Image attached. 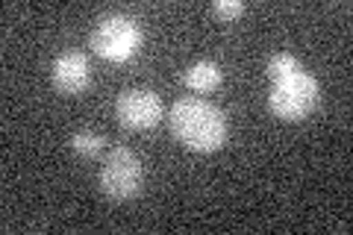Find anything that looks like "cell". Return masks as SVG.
<instances>
[{"label": "cell", "instance_id": "obj_1", "mask_svg": "<svg viewBox=\"0 0 353 235\" xmlns=\"http://www.w3.org/2000/svg\"><path fill=\"white\" fill-rule=\"evenodd\" d=\"M171 132L189 150L215 153L227 141V118L215 103L201 97H183L171 106Z\"/></svg>", "mask_w": 353, "mask_h": 235}, {"label": "cell", "instance_id": "obj_2", "mask_svg": "<svg viewBox=\"0 0 353 235\" xmlns=\"http://www.w3.org/2000/svg\"><path fill=\"white\" fill-rule=\"evenodd\" d=\"M321 103V85L306 68L271 80V94H268V109L280 121H303L306 115H312Z\"/></svg>", "mask_w": 353, "mask_h": 235}, {"label": "cell", "instance_id": "obj_3", "mask_svg": "<svg viewBox=\"0 0 353 235\" xmlns=\"http://www.w3.org/2000/svg\"><path fill=\"white\" fill-rule=\"evenodd\" d=\"M141 27L121 12L101 18L92 30V50L106 62H130L141 50Z\"/></svg>", "mask_w": 353, "mask_h": 235}, {"label": "cell", "instance_id": "obj_4", "mask_svg": "<svg viewBox=\"0 0 353 235\" xmlns=\"http://www.w3.org/2000/svg\"><path fill=\"white\" fill-rule=\"evenodd\" d=\"M141 183H145V171H141V159L127 147H115L106 153L101 167V188L109 200H132L139 197Z\"/></svg>", "mask_w": 353, "mask_h": 235}, {"label": "cell", "instance_id": "obj_5", "mask_svg": "<svg viewBox=\"0 0 353 235\" xmlns=\"http://www.w3.org/2000/svg\"><path fill=\"white\" fill-rule=\"evenodd\" d=\"M115 115L118 124L127 130H150L162 118V100L150 88H127L118 94Z\"/></svg>", "mask_w": 353, "mask_h": 235}, {"label": "cell", "instance_id": "obj_6", "mask_svg": "<svg viewBox=\"0 0 353 235\" xmlns=\"http://www.w3.org/2000/svg\"><path fill=\"white\" fill-rule=\"evenodd\" d=\"M50 83L59 94H80L92 83V71H88V59L80 50H68L53 59L50 68Z\"/></svg>", "mask_w": 353, "mask_h": 235}, {"label": "cell", "instance_id": "obj_7", "mask_svg": "<svg viewBox=\"0 0 353 235\" xmlns=\"http://www.w3.org/2000/svg\"><path fill=\"white\" fill-rule=\"evenodd\" d=\"M221 80H224V74H221L218 62H212V59L194 62V65H189V68H185V74H183V83L189 85L192 92H201V94L215 92V88L221 85Z\"/></svg>", "mask_w": 353, "mask_h": 235}, {"label": "cell", "instance_id": "obj_8", "mask_svg": "<svg viewBox=\"0 0 353 235\" xmlns=\"http://www.w3.org/2000/svg\"><path fill=\"white\" fill-rule=\"evenodd\" d=\"M68 144L80 159H97V156L103 153V136L94 130H77Z\"/></svg>", "mask_w": 353, "mask_h": 235}, {"label": "cell", "instance_id": "obj_9", "mask_svg": "<svg viewBox=\"0 0 353 235\" xmlns=\"http://www.w3.org/2000/svg\"><path fill=\"white\" fill-rule=\"evenodd\" d=\"M303 71V62L297 59L294 53H274L268 59V76L271 80H280V76H289V74H297Z\"/></svg>", "mask_w": 353, "mask_h": 235}, {"label": "cell", "instance_id": "obj_10", "mask_svg": "<svg viewBox=\"0 0 353 235\" xmlns=\"http://www.w3.org/2000/svg\"><path fill=\"white\" fill-rule=\"evenodd\" d=\"M212 12L224 21H236V18L245 15V3H241V0H215Z\"/></svg>", "mask_w": 353, "mask_h": 235}]
</instances>
